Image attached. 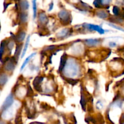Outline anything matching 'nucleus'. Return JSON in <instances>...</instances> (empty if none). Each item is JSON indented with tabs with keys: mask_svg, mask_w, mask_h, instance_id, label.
I'll list each match as a JSON object with an SVG mask.
<instances>
[{
	"mask_svg": "<svg viewBox=\"0 0 124 124\" xmlns=\"http://www.w3.org/2000/svg\"><path fill=\"white\" fill-rule=\"evenodd\" d=\"M61 68L63 76L67 79H76L82 75L81 64L75 57H69L65 59Z\"/></svg>",
	"mask_w": 124,
	"mask_h": 124,
	"instance_id": "f257e3e1",
	"label": "nucleus"
},
{
	"mask_svg": "<svg viewBox=\"0 0 124 124\" xmlns=\"http://www.w3.org/2000/svg\"><path fill=\"white\" fill-rule=\"evenodd\" d=\"M85 47L83 44L81 42H76L71 45L70 48V53L73 56H79L84 53Z\"/></svg>",
	"mask_w": 124,
	"mask_h": 124,
	"instance_id": "f03ea898",
	"label": "nucleus"
},
{
	"mask_svg": "<svg viewBox=\"0 0 124 124\" xmlns=\"http://www.w3.org/2000/svg\"><path fill=\"white\" fill-rule=\"evenodd\" d=\"M85 29L90 31H96L98 32L100 35H104L105 33L106 30L103 29L101 26L99 25H96L93 24H88V23H85L83 25Z\"/></svg>",
	"mask_w": 124,
	"mask_h": 124,
	"instance_id": "7ed1b4c3",
	"label": "nucleus"
},
{
	"mask_svg": "<svg viewBox=\"0 0 124 124\" xmlns=\"http://www.w3.org/2000/svg\"><path fill=\"white\" fill-rule=\"evenodd\" d=\"M59 20L64 24H68L71 21V15L69 11L62 10L58 13Z\"/></svg>",
	"mask_w": 124,
	"mask_h": 124,
	"instance_id": "20e7f679",
	"label": "nucleus"
},
{
	"mask_svg": "<svg viewBox=\"0 0 124 124\" xmlns=\"http://www.w3.org/2000/svg\"><path fill=\"white\" fill-rule=\"evenodd\" d=\"M102 43V40L99 38H90L85 39L84 44L89 48L98 47Z\"/></svg>",
	"mask_w": 124,
	"mask_h": 124,
	"instance_id": "39448f33",
	"label": "nucleus"
},
{
	"mask_svg": "<svg viewBox=\"0 0 124 124\" xmlns=\"http://www.w3.org/2000/svg\"><path fill=\"white\" fill-rule=\"evenodd\" d=\"M112 0H94L93 4L96 8H107L110 7Z\"/></svg>",
	"mask_w": 124,
	"mask_h": 124,
	"instance_id": "423d86ee",
	"label": "nucleus"
},
{
	"mask_svg": "<svg viewBox=\"0 0 124 124\" xmlns=\"http://www.w3.org/2000/svg\"><path fill=\"white\" fill-rule=\"evenodd\" d=\"M14 103V97L12 93H10L8 96L6 98V100L4 102L2 107H1V110L2 111L7 110V108H10L12 106V105Z\"/></svg>",
	"mask_w": 124,
	"mask_h": 124,
	"instance_id": "0eeeda50",
	"label": "nucleus"
},
{
	"mask_svg": "<svg viewBox=\"0 0 124 124\" xmlns=\"http://www.w3.org/2000/svg\"><path fill=\"white\" fill-rule=\"evenodd\" d=\"M120 12L121 13V10H123L124 13V0H116L115 2V6L113 7V13L116 16H119V9H120Z\"/></svg>",
	"mask_w": 124,
	"mask_h": 124,
	"instance_id": "6e6552de",
	"label": "nucleus"
},
{
	"mask_svg": "<svg viewBox=\"0 0 124 124\" xmlns=\"http://www.w3.org/2000/svg\"><path fill=\"white\" fill-rule=\"evenodd\" d=\"M70 34V30L69 28H64L59 30L56 34L58 39H65Z\"/></svg>",
	"mask_w": 124,
	"mask_h": 124,
	"instance_id": "1a4fd4ad",
	"label": "nucleus"
},
{
	"mask_svg": "<svg viewBox=\"0 0 124 124\" xmlns=\"http://www.w3.org/2000/svg\"><path fill=\"white\" fill-rule=\"evenodd\" d=\"M40 25H44L48 23V18L44 12H41L38 14V19Z\"/></svg>",
	"mask_w": 124,
	"mask_h": 124,
	"instance_id": "9d476101",
	"label": "nucleus"
},
{
	"mask_svg": "<svg viewBox=\"0 0 124 124\" xmlns=\"http://www.w3.org/2000/svg\"><path fill=\"white\" fill-rule=\"evenodd\" d=\"M36 54H37V53H36V52H33V53H31V54H30L29 56L27 57L26 59H25V61L23 62V64H22L21 67V68H20L21 71H23V70L25 69V67L28 64H29V62H30V61H31V59H32L36 55Z\"/></svg>",
	"mask_w": 124,
	"mask_h": 124,
	"instance_id": "9b49d317",
	"label": "nucleus"
},
{
	"mask_svg": "<svg viewBox=\"0 0 124 124\" xmlns=\"http://www.w3.org/2000/svg\"><path fill=\"white\" fill-rule=\"evenodd\" d=\"M30 36L29 35L27 36V38H26V41H25V44L24 45V47H23V51H22L21 55V58L23 59L24 56H25V54H26L27 52L28 48L29 47V45H30Z\"/></svg>",
	"mask_w": 124,
	"mask_h": 124,
	"instance_id": "f8f14e48",
	"label": "nucleus"
},
{
	"mask_svg": "<svg viewBox=\"0 0 124 124\" xmlns=\"http://www.w3.org/2000/svg\"><path fill=\"white\" fill-rule=\"evenodd\" d=\"M13 108L10 107V108H7V110L3 111V117L4 119H8L12 118V116L13 115Z\"/></svg>",
	"mask_w": 124,
	"mask_h": 124,
	"instance_id": "ddd939ff",
	"label": "nucleus"
},
{
	"mask_svg": "<svg viewBox=\"0 0 124 124\" xmlns=\"http://www.w3.org/2000/svg\"><path fill=\"white\" fill-rule=\"evenodd\" d=\"M25 31H21L19 33H18V35L16 36L15 40L16 41V42H18L19 44H22V42H23V41L24 40L25 38Z\"/></svg>",
	"mask_w": 124,
	"mask_h": 124,
	"instance_id": "4468645a",
	"label": "nucleus"
},
{
	"mask_svg": "<svg viewBox=\"0 0 124 124\" xmlns=\"http://www.w3.org/2000/svg\"><path fill=\"white\" fill-rule=\"evenodd\" d=\"M15 59L14 60H12L11 59V61H8L5 65V69H6V71H12L15 69Z\"/></svg>",
	"mask_w": 124,
	"mask_h": 124,
	"instance_id": "2eb2a0df",
	"label": "nucleus"
},
{
	"mask_svg": "<svg viewBox=\"0 0 124 124\" xmlns=\"http://www.w3.org/2000/svg\"><path fill=\"white\" fill-rule=\"evenodd\" d=\"M96 15L98 18H101V19H105L108 17V13L107 11L104 10H101L98 11L96 13Z\"/></svg>",
	"mask_w": 124,
	"mask_h": 124,
	"instance_id": "dca6fc26",
	"label": "nucleus"
},
{
	"mask_svg": "<svg viewBox=\"0 0 124 124\" xmlns=\"http://www.w3.org/2000/svg\"><path fill=\"white\" fill-rule=\"evenodd\" d=\"M107 46L109 48H116L118 46V42L114 39L108 40L107 39Z\"/></svg>",
	"mask_w": 124,
	"mask_h": 124,
	"instance_id": "f3484780",
	"label": "nucleus"
},
{
	"mask_svg": "<svg viewBox=\"0 0 124 124\" xmlns=\"http://www.w3.org/2000/svg\"><path fill=\"white\" fill-rule=\"evenodd\" d=\"M27 93V90L24 88V87H21L18 88L17 90V96L19 98H23L25 96Z\"/></svg>",
	"mask_w": 124,
	"mask_h": 124,
	"instance_id": "a211bd4d",
	"label": "nucleus"
},
{
	"mask_svg": "<svg viewBox=\"0 0 124 124\" xmlns=\"http://www.w3.org/2000/svg\"><path fill=\"white\" fill-rule=\"evenodd\" d=\"M8 80V77L6 74H1L0 75V85H4L6 84Z\"/></svg>",
	"mask_w": 124,
	"mask_h": 124,
	"instance_id": "6ab92c4d",
	"label": "nucleus"
},
{
	"mask_svg": "<svg viewBox=\"0 0 124 124\" xmlns=\"http://www.w3.org/2000/svg\"><path fill=\"white\" fill-rule=\"evenodd\" d=\"M5 47H6V41H3L1 42V46H0V60L2 61V57L4 52Z\"/></svg>",
	"mask_w": 124,
	"mask_h": 124,
	"instance_id": "aec40b11",
	"label": "nucleus"
},
{
	"mask_svg": "<svg viewBox=\"0 0 124 124\" xmlns=\"http://www.w3.org/2000/svg\"><path fill=\"white\" fill-rule=\"evenodd\" d=\"M96 108L98 110H102L104 108V103L103 101L98 100L96 103Z\"/></svg>",
	"mask_w": 124,
	"mask_h": 124,
	"instance_id": "412c9836",
	"label": "nucleus"
},
{
	"mask_svg": "<svg viewBox=\"0 0 124 124\" xmlns=\"http://www.w3.org/2000/svg\"><path fill=\"white\" fill-rule=\"evenodd\" d=\"M36 0H33V18L35 19L37 16V7H36Z\"/></svg>",
	"mask_w": 124,
	"mask_h": 124,
	"instance_id": "4be33fe9",
	"label": "nucleus"
},
{
	"mask_svg": "<svg viewBox=\"0 0 124 124\" xmlns=\"http://www.w3.org/2000/svg\"><path fill=\"white\" fill-rule=\"evenodd\" d=\"M107 25H109V26H110V27H111L113 28V29H116V30H119V31H123V32H124V29H123V28H122V27H121L118 26V25H116V24H113V23H108Z\"/></svg>",
	"mask_w": 124,
	"mask_h": 124,
	"instance_id": "5701e85b",
	"label": "nucleus"
},
{
	"mask_svg": "<svg viewBox=\"0 0 124 124\" xmlns=\"http://www.w3.org/2000/svg\"><path fill=\"white\" fill-rule=\"evenodd\" d=\"M21 8L23 10H26L29 8V4H28L27 1H23L21 2V4H20Z\"/></svg>",
	"mask_w": 124,
	"mask_h": 124,
	"instance_id": "b1692460",
	"label": "nucleus"
},
{
	"mask_svg": "<svg viewBox=\"0 0 124 124\" xmlns=\"http://www.w3.org/2000/svg\"><path fill=\"white\" fill-rule=\"evenodd\" d=\"M20 20L23 23H26L27 21V13H22V15H21L20 17Z\"/></svg>",
	"mask_w": 124,
	"mask_h": 124,
	"instance_id": "393cba45",
	"label": "nucleus"
},
{
	"mask_svg": "<svg viewBox=\"0 0 124 124\" xmlns=\"http://www.w3.org/2000/svg\"><path fill=\"white\" fill-rule=\"evenodd\" d=\"M14 45L15 42H13V41H10L9 42H8V44H7V48H8V49L10 51L12 50L13 48L14 47Z\"/></svg>",
	"mask_w": 124,
	"mask_h": 124,
	"instance_id": "a878e982",
	"label": "nucleus"
},
{
	"mask_svg": "<svg viewBox=\"0 0 124 124\" xmlns=\"http://www.w3.org/2000/svg\"><path fill=\"white\" fill-rule=\"evenodd\" d=\"M0 124H6L4 122H0Z\"/></svg>",
	"mask_w": 124,
	"mask_h": 124,
	"instance_id": "bb28decb",
	"label": "nucleus"
},
{
	"mask_svg": "<svg viewBox=\"0 0 124 124\" xmlns=\"http://www.w3.org/2000/svg\"></svg>",
	"mask_w": 124,
	"mask_h": 124,
	"instance_id": "cd10ccee",
	"label": "nucleus"
}]
</instances>
